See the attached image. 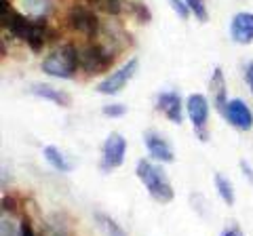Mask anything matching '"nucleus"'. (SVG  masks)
<instances>
[{"label":"nucleus","instance_id":"obj_1","mask_svg":"<svg viewBox=\"0 0 253 236\" xmlns=\"http://www.w3.org/2000/svg\"><path fill=\"white\" fill-rule=\"evenodd\" d=\"M135 173L139 177V182L146 186L148 194L152 196L154 200L167 204L173 200V186L169 182L167 173H165L161 167H156V164H152L148 158H139L137 164H135Z\"/></svg>","mask_w":253,"mask_h":236},{"label":"nucleus","instance_id":"obj_2","mask_svg":"<svg viewBox=\"0 0 253 236\" xmlns=\"http://www.w3.org/2000/svg\"><path fill=\"white\" fill-rule=\"evenodd\" d=\"M81 66V53L72 44H66L61 49L53 51L49 57L42 61V72L55 78H72Z\"/></svg>","mask_w":253,"mask_h":236},{"label":"nucleus","instance_id":"obj_3","mask_svg":"<svg viewBox=\"0 0 253 236\" xmlns=\"http://www.w3.org/2000/svg\"><path fill=\"white\" fill-rule=\"evenodd\" d=\"M186 112L201 141H207V120H209V101L201 93H192L186 101Z\"/></svg>","mask_w":253,"mask_h":236},{"label":"nucleus","instance_id":"obj_4","mask_svg":"<svg viewBox=\"0 0 253 236\" xmlns=\"http://www.w3.org/2000/svg\"><path fill=\"white\" fill-rule=\"evenodd\" d=\"M137 66H139V59L133 57L129 59L123 68H118L116 72H112L108 78L101 84H97V93H101V95H116V93H121L126 82L133 78V74L137 72Z\"/></svg>","mask_w":253,"mask_h":236},{"label":"nucleus","instance_id":"obj_5","mask_svg":"<svg viewBox=\"0 0 253 236\" xmlns=\"http://www.w3.org/2000/svg\"><path fill=\"white\" fill-rule=\"evenodd\" d=\"M68 26L89 38L99 34V17L86 6H72L68 11Z\"/></svg>","mask_w":253,"mask_h":236},{"label":"nucleus","instance_id":"obj_6","mask_svg":"<svg viewBox=\"0 0 253 236\" xmlns=\"http://www.w3.org/2000/svg\"><path fill=\"white\" fill-rule=\"evenodd\" d=\"M112 59H114V55L110 53L106 46L89 44L81 53V68L84 70L86 74H99V72H106V70L110 68Z\"/></svg>","mask_w":253,"mask_h":236},{"label":"nucleus","instance_id":"obj_7","mask_svg":"<svg viewBox=\"0 0 253 236\" xmlns=\"http://www.w3.org/2000/svg\"><path fill=\"white\" fill-rule=\"evenodd\" d=\"M125 152H126V141L118 133H110L108 139L104 141L101 148V169L112 171L118 169L125 162Z\"/></svg>","mask_w":253,"mask_h":236},{"label":"nucleus","instance_id":"obj_8","mask_svg":"<svg viewBox=\"0 0 253 236\" xmlns=\"http://www.w3.org/2000/svg\"><path fill=\"white\" fill-rule=\"evenodd\" d=\"M144 144H146L148 152L154 160H158V162H173L175 160V154H173L171 144L161 135V133L146 131L144 133Z\"/></svg>","mask_w":253,"mask_h":236},{"label":"nucleus","instance_id":"obj_9","mask_svg":"<svg viewBox=\"0 0 253 236\" xmlns=\"http://www.w3.org/2000/svg\"><path fill=\"white\" fill-rule=\"evenodd\" d=\"M224 118L232 124L234 129H239V131H249L253 127V114H251V110L247 108V104H245L243 99L228 101Z\"/></svg>","mask_w":253,"mask_h":236},{"label":"nucleus","instance_id":"obj_10","mask_svg":"<svg viewBox=\"0 0 253 236\" xmlns=\"http://www.w3.org/2000/svg\"><path fill=\"white\" fill-rule=\"evenodd\" d=\"M230 38L239 44L253 42V13H236L230 23Z\"/></svg>","mask_w":253,"mask_h":236},{"label":"nucleus","instance_id":"obj_11","mask_svg":"<svg viewBox=\"0 0 253 236\" xmlns=\"http://www.w3.org/2000/svg\"><path fill=\"white\" fill-rule=\"evenodd\" d=\"M156 106L171 122H175V124L181 122V97L177 95L175 91L161 93V95H158V104Z\"/></svg>","mask_w":253,"mask_h":236},{"label":"nucleus","instance_id":"obj_12","mask_svg":"<svg viewBox=\"0 0 253 236\" xmlns=\"http://www.w3.org/2000/svg\"><path fill=\"white\" fill-rule=\"evenodd\" d=\"M30 93L32 95H36V97L49 99V101H53L55 106H61V108H70V101H72L68 93L55 89V86H51V84H41V82L30 84Z\"/></svg>","mask_w":253,"mask_h":236},{"label":"nucleus","instance_id":"obj_13","mask_svg":"<svg viewBox=\"0 0 253 236\" xmlns=\"http://www.w3.org/2000/svg\"><path fill=\"white\" fill-rule=\"evenodd\" d=\"M211 93H213V101H215V108L221 116H226V108H228V99H226V80H224V72L219 68L213 70L211 76Z\"/></svg>","mask_w":253,"mask_h":236},{"label":"nucleus","instance_id":"obj_14","mask_svg":"<svg viewBox=\"0 0 253 236\" xmlns=\"http://www.w3.org/2000/svg\"><path fill=\"white\" fill-rule=\"evenodd\" d=\"M42 154H44L46 162H49L53 169H57V171H61V173H70V171H72V162H70L66 156H63V152L59 150V148H55V146H44V148H42Z\"/></svg>","mask_w":253,"mask_h":236},{"label":"nucleus","instance_id":"obj_15","mask_svg":"<svg viewBox=\"0 0 253 236\" xmlns=\"http://www.w3.org/2000/svg\"><path fill=\"white\" fill-rule=\"evenodd\" d=\"M215 190H217V194L221 196V200H224L226 204H234V198H236L234 186H232L230 179L224 177L221 173H217V175H215Z\"/></svg>","mask_w":253,"mask_h":236},{"label":"nucleus","instance_id":"obj_16","mask_svg":"<svg viewBox=\"0 0 253 236\" xmlns=\"http://www.w3.org/2000/svg\"><path fill=\"white\" fill-rule=\"evenodd\" d=\"M95 219H97L99 228H101V230H104L108 236H126V232L114 222L112 217H108V215H104V213H95Z\"/></svg>","mask_w":253,"mask_h":236},{"label":"nucleus","instance_id":"obj_17","mask_svg":"<svg viewBox=\"0 0 253 236\" xmlns=\"http://www.w3.org/2000/svg\"><path fill=\"white\" fill-rule=\"evenodd\" d=\"M188 9L194 13V17L199 21H207L209 19V11H207V0H186Z\"/></svg>","mask_w":253,"mask_h":236},{"label":"nucleus","instance_id":"obj_18","mask_svg":"<svg viewBox=\"0 0 253 236\" xmlns=\"http://www.w3.org/2000/svg\"><path fill=\"white\" fill-rule=\"evenodd\" d=\"M23 6H26V13L30 15H36V17H44V11H46V0H21Z\"/></svg>","mask_w":253,"mask_h":236},{"label":"nucleus","instance_id":"obj_19","mask_svg":"<svg viewBox=\"0 0 253 236\" xmlns=\"http://www.w3.org/2000/svg\"><path fill=\"white\" fill-rule=\"evenodd\" d=\"M129 9H131V13L137 17V21H141V23H148L150 19H152V13H150V9H148L146 4L137 2V0H133V2H129Z\"/></svg>","mask_w":253,"mask_h":236},{"label":"nucleus","instance_id":"obj_20","mask_svg":"<svg viewBox=\"0 0 253 236\" xmlns=\"http://www.w3.org/2000/svg\"><path fill=\"white\" fill-rule=\"evenodd\" d=\"M0 236H21L19 234V228L13 224V219L9 217H2V222H0Z\"/></svg>","mask_w":253,"mask_h":236},{"label":"nucleus","instance_id":"obj_21","mask_svg":"<svg viewBox=\"0 0 253 236\" xmlns=\"http://www.w3.org/2000/svg\"><path fill=\"white\" fill-rule=\"evenodd\" d=\"M99 6L110 15H118L123 11V0H99Z\"/></svg>","mask_w":253,"mask_h":236},{"label":"nucleus","instance_id":"obj_22","mask_svg":"<svg viewBox=\"0 0 253 236\" xmlns=\"http://www.w3.org/2000/svg\"><path fill=\"white\" fill-rule=\"evenodd\" d=\"M106 116H110V118H121L123 114H126V106H123V104H108V106H104V110H101Z\"/></svg>","mask_w":253,"mask_h":236},{"label":"nucleus","instance_id":"obj_23","mask_svg":"<svg viewBox=\"0 0 253 236\" xmlns=\"http://www.w3.org/2000/svg\"><path fill=\"white\" fill-rule=\"evenodd\" d=\"M41 236H68V230L63 226H59V224L46 222V226H44V230H42Z\"/></svg>","mask_w":253,"mask_h":236},{"label":"nucleus","instance_id":"obj_24","mask_svg":"<svg viewBox=\"0 0 253 236\" xmlns=\"http://www.w3.org/2000/svg\"><path fill=\"white\" fill-rule=\"evenodd\" d=\"M169 4L173 6V11H175L181 19H188V15H190V9H188V4H186V0H169Z\"/></svg>","mask_w":253,"mask_h":236},{"label":"nucleus","instance_id":"obj_25","mask_svg":"<svg viewBox=\"0 0 253 236\" xmlns=\"http://www.w3.org/2000/svg\"><path fill=\"white\" fill-rule=\"evenodd\" d=\"M19 234H21V236H36L34 228H32V224H30L28 217L21 219V224H19Z\"/></svg>","mask_w":253,"mask_h":236},{"label":"nucleus","instance_id":"obj_26","mask_svg":"<svg viewBox=\"0 0 253 236\" xmlns=\"http://www.w3.org/2000/svg\"><path fill=\"white\" fill-rule=\"evenodd\" d=\"M6 211H9V213H15V211H17V204H15V200L11 196H2V213L4 215H6Z\"/></svg>","mask_w":253,"mask_h":236},{"label":"nucleus","instance_id":"obj_27","mask_svg":"<svg viewBox=\"0 0 253 236\" xmlns=\"http://www.w3.org/2000/svg\"><path fill=\"white\" fill-rule=\"evenodd\" d=\"M241 171H243V175L249 179L251 186H253V169H251V164L247 160H241Z\"/></svg>","mask_w":253,"mask_h":236},{"label":"nucleus","instance_id":"obj_28","mask_svg":"<svg viewBox=\"0 0 253 236\" xmlns=\"http://www.w3.org/2000/svg\"><path fill=\"white\" fill-rule=\"evenodd\" d=\"M245 80H247L249 89L253 93V64H247V68H245Z\"/></svg>","mask_w":253,"mask_h":236},{"label":"nucleus","instance_id":"obj_29","mask_svg":"<svg viewBox=\"0 0 253 236\" xmlns=\"http://www.w3.org/2000/svg\"><path fill=\"white\" fill-rule=\"evenodd\" d=\"M219 236H243V232H241L236 226H232V228H224Z\"/></svg>","mask_w":253,"mask_h":236}]
</instances>
